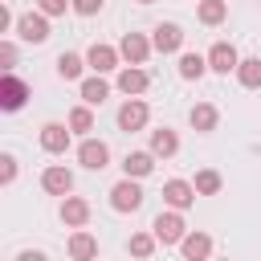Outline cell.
I'll return each instance as SVG.
<instances>
[{
    "label": "cell",
    "mask_w": 261,
    "mask_h": 261,
    "mask_svg": "<svg viewBox=\"0 0 261 261\" xmlns=\"http://www.w3.org/2000/svg\"><path fill=\"white\" fill-rule=\"evenodd\" d=\"M151 232L159 237V245H163V249H171V245H179V241L188 237V224H184V212H179V208H167V212H159V216L151 220Z\"/></svg>",
    "instance_id": "6da1fadb"
},
{
    "label": "cell",
    "mask_w": 261,
    "mask_h": 261,
    "mask_svg": "<svg viewBox=\"0 0 261 261\" xmlns=\"http://www.w3.org/2000/svg\"><path fill=\"white\" fill-rule=\"evenodd\" d=\"M143 200H147V196H143V188H139L135 175H122V179L110 188V208H114V212H139Z\"/></svg>",
    "instance_id": "7a4b0ae2"
},
{
    "label": "cell",
    "mask_w": 261,
    "mask_h": 261,
    "mask_svg": "<svg viewBox=\"0 0 261 261\" xmlns=\"http://www.w3.org/2000/svg\"><path fill=\"white\" fill-rule=\"evenodd\" d=\"M77 163L86 167V171H102V167H110V147L102 143V139H82L77 143Z\"/></svg>",
    "instance_id": "3957f363"
},
{
    "label": "cell",
    "mask_w": 261,
    "mask_h": 261,
    "mask_svg": "<svg viewBox=\"0 0 261 261\" xmlns=\"http://www.w3.org/2000/svg\"><path fill=\"white\" fill-rule=\"evenodd\" d=\"M16 37L20 41H29V45H41V41H49V16L37 8V12H24L20 20H16Z\"/></svg>",
    "instance_id": "277c9868"
},
{
    "label": "cell",
    "mask_w": 261,
    "mask_h": 261,
    "mask_svg": "<svg viewBox=\"0 0 261 261\" xmlns=\"http://www.w3.org/2000/svg\"><path fill=\"white\" fill-rule=\"evenodd\" d=\"M147 118H151V106L143 102V98H126L122 106H118V130H143L147 126Z\"/></svg>",
    "instance_id": "5b68a950"
},
{
    "label": "cell",
    "mask_w": 261,
    "mask_h": 261,
    "mask_svg": "<svg viewBox=\"0 0 261 261\" xmlns=\"http://www.w3.org/2000/svg\"><path fill=\"white\" fill-rule=\"evenodd\" d=\"M151 45H155L159 53H179V49H184V29H179L175 20H163V24L151 29Z\"/></svg>",
    "instance_id": "8992f818"
},
{
    "label": "cell",
    "mask_w": 261,
    "mask_h": 261,
    "mask_svg": "<svg viewBox=\"0 0 261 261\" xmlns=\"http://www.w3.org/2000/svg\"><path fill=\"white\" fill-rule=\"evenodd\" d=\"M151 49H155V45H151L143 33H122V41H118V53L126 57V65H147Z\"/></svg>",
    "instance_id": "52a82bcc"
},
{
    "label": "cell",
    "mask_w": 261,
    "mask_h": 261,
    "mask_svg": "<svg viewBox=\"0 0 261 261\" xmlns=\"http://www.w3.org/2000/svg\"><path fill=\"white\" fill-rule=\"evenodd\" d=\"M237 65H241V53H237L232 41H216V45L208 49V69H216V73H237Z\"/></svg>",
    "instance_id": "ba28073f"
},
{
    "label": "cell",
    "mask_w": 261,
    "mask_h": 261,
    "mask_svg": "<svg viewBox=\"0 0 261 261\" xmlns=\"http://www.w3.org/2000/svg\"><path fill=\"white\" fill-rule=\"evenodd\" d=\"M196 196H200V192H196V184H188V179H167V184H163V204H167V208H179V212H184V208L196 204Z\"/></svg>",
    "instance_id": "9c48e42d"
},
{
    "label": "cell",
    "mask_w": 261,
    "mask_h": 261,
    "mask_svg": "<svg viewBox=\"0 0 261 261\" xmlns=\"http://www.w3.org/2000/svg\"><path fill=\"white\" fill-rule=\"evenodd\" d=\"M41 188H45L49 196H69V192H73V171L61 167V163H53V167L41 171Z\"/></svg>",
    "instance_id": "30bf717a"
},
{
    "label": "cell",
    "mask_w": 261,
    "mask_h": 261,
    "mask_svg": "<svg viewBox=\"0 0 261 261\" xmlns=\"http://www.w3.org/2000/svg\"><path fill=\"white\" fill-rule=\"evenodd\" d=\"M118 49L114 45H102V41H94L90 49H86V61H90V69L94 73H110V69H118Z\"/></svg>",
    "instance_id": "8fae6325"
},
{
    "label": "cell",
    "mask_w": 261,
    "mask_h": 261,
    "mask_svg": "<svg viewBox=\"0 0 261 261\" xmlns=\"http://www.w3.org/2000/svg\"><path fill=\"white\" fill-rule=\"evenodd\" d=\"M126 98H139L147 86H151V73L143 69V65H126V69H118V82H114Z\"/></svg>",
    "instance_id": "7c38bea8"
},
{
    "label": "cell",
    "mask_w": 261,
    "mask_h": 261,
    "mask_svg": "<svg viewBox=\"0 0 261 261\" xmlns=\"http://www.w3.org/2000/svg\"><path fill=\"white\" fill-rule=\"evenodd\" d=\"M61 220H65V228H86L90 224V200L61 196Z\"/></svg>",
    "instance_id": "4fadbf2b"
},
{
    "label": "cell",
    "mask_w": 261,
    "mask_h": 261,
    "mask_svg": "<svg viewBox=\"0 0 261 261\" xmlns=\"http://www.w3.org/2000/svg\"><path fill=\"white\" fill-rule=\"evenodd\" d=\"M24 98H29V86H24L16 73H4V82H0V106H4V110H20Z\"/></svg>",
    "instance_id": "5bb4252c"
},
{
    "label": "cell",
    "mask_w": 261,
    "mask_h": 261,
    "mask_svg": "<svg viewBox=\"0 0 261 261\" xmlns=\"http://www.w3.org/2000/svg\"><path fill=\"white\" fill-rule=\"evenodd\" d=\"M69 130H73V126L45 122V126H41V147H45L49 155H65V147H69Z\"/></svg>",
    "instance_id": "9a60e30c"
},
{
    "label": "cell",
    "mask_w": 261,
    "mask_h": 261,
    "mask_svg": "<svg viewBox=\"0 0 261 261\" xmlns=\"http://www.w3.org/2000/svg\"><path fill=\"white\" fill-rule=\"evenodd\" d=\"M188 122H192V130L212 135V130H216V122H220V110H216L212 102H196V106H192V114H188Z\"/></svg>",
    "instance_id": "2e32d148"
},
{
    "label": "cell",
    "mask_w": 261,
    "mask_h": 261,
    "mask_svg": "<svg viewBox=\"0 0 261 261\" xmlns=\"http://www.w3.org/2000/svg\"><path fill=\"white\" fill-rule=\"evenodd\" d=\"M155 151H126V159H122V175H135V179H143V175H151L155 171Z\"/></svg>",
    "instance_id": "e0dca14e"
},
{
    "label": "cell",
    "mask_w": 261,
    "mask_h": 261,
    "mask_svg": "<svg viewBox=\"0 0 261 261\" xmlns=\"http://www.w3.org/2000/svg\"><path fill=\"white\" fill-rule=\"evenodd\" d=\"M69 257L73 261H90V257H98V237L94 232H86V228H73V237H69Z\"/></svg>",
    "instance_id": "ac0fdd59"
},
{
    "label": "cell",
    "mask_w": 261,
    "mask_h": 261,
    "mask_svg": "<svg viewBox=\"0 0 261 261\" xmlns=\"http://www.w3.org/2000/svg\"><path fill=\"white\" fill-rule=\"evenodd\" d=\"M179 253H184L188 261H204V257H212V237H208V232H188V237L179 241Z\"/></svg>",
    "instance_id": "d6986e66"
},
{
    "label": "cell",
    "mask_w": 261,
    "mask_h": 261,
    "mask_svg": "<svg viewBox=\"0 0 261 261\" xmlns=\"http://www.w3.org/2000/svg\"><path fill=\"white\" fill-rule=\"evenodd\" d=\"M151 151H155L159 159H171V155L179 151V135H175L171 126H159V130H151Z\"/></svg>",
    "instance_id": "ffe728a7"
},
{
    "label": "cell",
    "mask_w": 261,
    "mask_h": 261,
    "mask_svg": "<svg viewBox=\"0 0 261 261\" xmlns=\"http://www.w3.org/2000/svg\"><path fill=\"white\" fill-rule=\"evenodd\" d=\"M196 16H200V24L212 29L228 16V0H196Z\"/></svg>",
    "instance_id": "44dd1931"
},
{
    "label": "cell",
    "mask_w": 261,
    "mask_h": 261,
    "mask_svg": "<svg viewBox=\"0 0 261 261\" xmlns=\"http://www.w3.org/2000/svg\"><path fill=\"white\" fill-rule=\"evenodd\" d=\"M208 73V57H200V53H179V77L184 82H200Z\"/></svg>",
    "instance_id": "7402d4cb"
},
{
    "label": "cell",
    "mask_w": 261,
    "mask_h": 261,
    "mask_svg": "<svg viewBox=\"0 0 261 261\" xmlns=\"http://www.w3.org/2000/svg\"><path fill=\"white\" fill-rule=\"evenodd\" d=\"M106 98H110V86H106V77H102V73H94V77H86V82H82V102L102 106Z\"/></svg>",
    "instance_id": "603a6c76"
},
{
    "label": "cell",
    "mask_w": 261,
    "mask_h": 261,
    "mask_svg": "<svg viewBox=\"0 0 261 261\" xmlns=\"http://www.w3.org/2000/svg\"><path fill=\"white\" fill-rule=\"evenodd\" d=\"M237 82H241L245 90H261V57H245V61L237 65Z\"/></svg>",
    "instance_id": "cb8c5ba5"
},
{
    "label": "cell",
    "mask_w": 261,
    "mask_h": 261,
    "mask_svg": "<svg viewBox=\"0 0 261 261\" xmlns=\"http://www.w3.org/2000/svg\"><path fill=\"white\" fill-rule=\"evenodd\" d=\"M86 65H90V61H86V57H77V53H61V57H57V73H61L65 82H77Z\"/></svg>",
    "instance_id": "d4e9b609"
},
{
    "label": "cell",
    "mask_w": 261,
    "mask_h": 261,
    "mask_svg": "<svg viewBox=\"0 0 261 261\" xmlns=\"http://www.w3.org/2000/svg\"><path fill=\"white\" fill-rule=\"evenodd\" d=\"M69 126H73L77 135H90V130H94V110H90V102H82V106L69 110Z\"/></svg>",
    "instance_id": "484cf974"
},
{
    "label": "cell",
    "mask_w": 261,
    "mask_h": 261,
    "mask_svg": "<svg viewBox=\"0 0 261 261\" xmlns=\"http://www.w3.org/2000/svg\"><path fill=\"white\" fill-rule=\"evenodd\" d=\"M192 184H196V192H200V196H216L224 179H220V171H212V167H204V171H196V179H192Z\"/></svg>",
    "instance_id": "4316f807"
},
{
    "label": "cell",
    "mask_w": 261,
    "mask_h": 261,
    "mask_svg": "<svg viewBox=\"0 0 261 261\" xmlns=\"http://www.w3.org/2000/svg\"><path fill=\"white\" fill-rule=\"evenodd\" d=\"M155 245H159V237H155V232H135V237L126 241V249H130L135 257H151V253H155Z\"/></svg>",
    "instance_id": "83f0119b"
},
{
    "label": "cell",
    "mask_w": 261,
    "mask_h": 261,
    "mask_svg": "<svg viewBox=\"0 0 261 261\" xmlns=\"http://www.w3.org/2000/svg\"><path fill=\"white\" fill-rule=\"evenodd\" d=\"M37 8L45 16H65V8H73V0H37Z\"/></svg>",
    "instance_id": "f1b7e54d"
},
{
    "label": "cell",
    "mask_w": 261,
    "mask_h": 261,
    "mask_svg": "<svg viewBox=\"0 0 261 261\" xmlns=\"http://www.w3.org/2000/svg\"><path fill=\"white\" fill-rule=\"evenodd\" d=\"M0 65H4V73H12V65H16V45L12 41H0Z\"/></svg>",
    "instance_id": "f546056e"
},
{
    "label": "cell",
    "mask_w": 261,
    "mask_h": 261,
    "mask_svg": "<svg viewBox=\"0 0 261 261\" xmlns=\"http://www.w3.org/2000/svg\"><path fill=\"white\" fill-rule=\"evenodd\" d=\"M0 163H4V167H0V184L8 188V184L16 179V155H0Z\"/></svg>",
    "instance_id": "4dcf8cb0"
},
{
    "label": "cell",
    "mask_w": 261,
    "mask_h": 261,
    "mask_svg": "<svg viewBox=\"0 0 261 261\" xmlns=\"http://www.w3.org/2000/svg\"><path fill=\"white\" fill-rule=\"evenodd\" d=\"M73 12L77 16H98L102 12V0H73Z\"/></svg>",
    "instance_id": "1f68e13d"
},
{
    "label": "cell",
    "mask_w": 261,
    "mask_h": 261,
    "mask_svg": "<svg viewBox=\"0 0 261 261\" xmlns=\"http://www.w3.org/2000/svg\"><path fill=\"white\" fill-rule=\"evenodd\" d=\"M16 261H45V253H41V249H24Z\"/></svg>",
    "instance_id": "d6a6232c"
},
{
    "label": "cell",
    "mask_w": 261,
    "mask_h": 261,
    "mask_svg": "<svg viewBox=\"0 0 261 261\" xmlns=\"http://www.w3.org/2000/svg\"><path fill=\"white\" fill-rule=\"evenodd\" d=\"M8 24H12V12H8V8H4V4H0V33H4V29H8Z\"/></svg>",
    "instance_id": "836d02e7"
},
{
    "label": "cell",
    "mask_w": 261,
    "mask_h": 261,
    "mask_svg": "<svg viewBox=\"0 0 261 261\" xmlns=\"http://www.w3.org/2000/svg\"><path fill=\"white\" fill-rule=\"evenodd\" d=\"M139 4H155V0H139Z\"/></svg>",
    "instance_id": "e575fe53"
}]
</instances>
